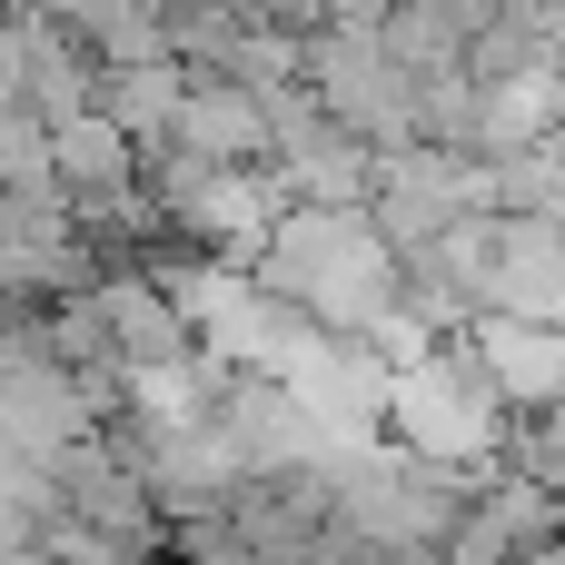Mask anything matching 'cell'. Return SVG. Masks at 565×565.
<instances>
[{"instance_id": "cell-1", "label": "cell", "mask_w": 565, "mask_h": 565, "mask_svg": "<svg viewBox=\"0 0 565 565\" xmlns=\"http://www.w3.org/2000/svg\"><path fill=\"white\" fill-rule=\"evenodd\" d=\"M308 79L328 89V109L348 129H367L377 149H407L417 139V70L397 60L387 30H318L308 40Z\"/></svg>"}, {"instance_id": "cell-2", "label": "cell", "mask_w": 565, "mask_h": 565, "mask_svg": "<svg viewBox=\"0 0 565 565\" xmlns=\"http://www.w3.org/2000/svg\"><path fill=\"white\" fill-rule=\"evenodd\" d=\"M179 149L199 159H278V129H268V89L238 79V70H199L189 99H179Z\"/></svg>"}, {"instance_id": "cell-3", "label": "cell", "mask_w": 565, "mask_h": 565, "mask_svg": "<svg viewBox=\"0 0 565 565\" xmlns=\"http://www.w3.org/2000/svg\"><path fill=\"white\" fill-rule=\"evenodd\" d=\"M477 348L507 387V407H556L565 397V318H526V308H487Z\"/></svg>"}, {"instance_id": "cell-4", "label": "cell", "mask_w": 565, "mask_h": 565, "mask_svg": "<svg viewBox=\"0 0 565 565\" xmlns=\"http://www.w3.org/2000/svg\"><path fill=\"white\" fill-rule=\"evenodd\" d=\"M99 308H109V328H119V358L129 367H169V358H199L209 338H199V318L149 278V268H109L99 278Z\"/></svg>"}, {"instance_id": "cell-5", "label": "cell", "mask_w": 565, "mask_h": 565, "mask_svg": "<svg viewBox=\"0 0 565 565\" xmlns=\"http://www.w3.org/2000/svg\"><path fill=\"white\" fill-rule=\"evenodd\" d=\"M189 79H199V60H179V50H169V60H129V70H99V109H109L119 129H139V139H169Z\"/></svg>"}, {"instance_id": "cell-6", "label": "cell", "mask_w": 565, "mask_h": 565, "mask_svg": "<svg viewBox=\"0 0 565 565\" xmlns=\"http://www.w3.org/2000/svg\"><path fill=\"white\" fill-rule=\"evenodd\" d=\"M50 129H60V179H70V189H119V179H139V159H149V139L119 129L109 109H79V119H50Z\"/></svg>"}, {"instance_id": "cell-7", "label": "cell", "mask_w": 565, "mask_h": 565, "mask_svg": "<svg viewBox=\"0 0 565 565\" xmlns=\"http://www.w3.org/2000/svg\"><path fill=\"white\" fill-rule=\"evenodd\" d=\"M487 119H497V79H477L467 60H457V70H427V79H417V139H447V149H487Z\"/></svg>"}]
</instances>
